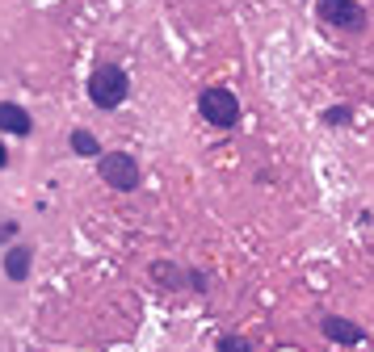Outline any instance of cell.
I'll use <instances>...</instances> for the list:
<instances>
[{
	"label": "cell",
	"instance_id": "obj_1",
	"mask_svg": "<svg viewBox=\"0 0 374 352\" xmlns=\"http://www.w3.org/2000/svg\"><path fill=\"white\" fill-rule=\"evenodd\" d=\"M97 176L118 189V193H135L143 185V172H139V160L131 151H101L97 155Z\"/></svg>",
	"mask_w": 374,
	"mask_h": 352
},
{
	"label": "cell",
	"instance_id": "obj_12",
	"mask_svg": "<svg viewBox=\"0 0 374 352\" xmlns=\"http://www.w3.org/2000/svg\"><path fill=\"white\" fill-rule=\"evenodd\" d=\"M349 118H353V109H345V105H336V109H328V114H324L328 126H345Z\"/></svg>",
	"mask_w": 374,
	"mask_h": 352
},
{
	"label": "cell",
	"instance_id": "obj_2",
	"mask_svg": "<svg viewBox=\"0 0 374 352\" xmlns=\"http://www.w3.org/2000/svg\"><path fill=\"white\" fill-rule=\"evenodd\" d=\"M127 92H131V80H127V72L114 67V63L97 67L93 76H89V101H93L97 109H118V105L127 101Z\"/></svg>",
	"mask_w": 374,
	"mask_h": 352
},
{
	"label": "cell",
	"instance_id": "obj_8",
	"mask_svg": "<svg viewBox=\"0 0 374 352\" xmlns=\"http://www.w3.org/2000/svg\"><path fill=\"white\" fill-rule=\"evenodd\" d=\"M147 273H151V281H156L160 290H181V285H186V273H181L173 260H151Z\"/></svg>",
	"mask_w": 374,
	"mask_h": 352
},
{
	"label": "cell",
	"instance_id": "obj_9",
	"mask_svg": "<svg viewBox=\"0 0 374 352\" xmlns=\"http://www.w3.org/2000/svg\"><path fill=\"white\" fill-rule=\"evenodd\" d=\"M68 143H72V155H85V160H97V155H101V143H97V134L85 131V126H76Z\"/></svg>",
	"mask_w": 374,
	"mask_h": 352
},
{
	"label": "cell",
	"instance_id": "obj_5",
	"mask_svg": "<svg viewBox=\"0 0 374 352\" xmlns=\"http://www.w3.org/2000/svg\"><path fill=\"white\" fill-rule=\"evenodd\" d=\"M324 336L332 344H366V327H358L353 319H341V314H328L324 319Z\"/></svg>",
	"mask_w": 374,
	"mask_h": 352
},
{
	"label": "cell",
	"instance_id": "obj_7",
	"mask_svg": "<svg viewBox=\"0 0 374 352\" xmlns=\"http://www.w3.org/2000/svg\"><path fill=\"white\" fill-rule=\"evenodd\" d=\"M30 268H34V252H30L26 243H13V248L4 252V277H9V281H26Z\"/></svg>",
	"mask_w": 374,
	"mask_h": 352
},
{
	"label": "cell",
	"instance_id": "obj_13",
	"mask_svg": "<svg viewBox=\"0 0 374 352\" xmlns=\"http://www.w3.org/2000/svg\"><path fill=\"white\" fill-rule=\"evenodd\" d=\"M17 231H21V226H17L13 219H0V243H13V239H17Z\"/></svg>",
	"mask_w": 374,
	"mask_h": 352
},
{
	"label": "cell",
	"instance_id": "obj_11",
	"mask_svg": "<svg viewBox=\"0 0 374 352\" xmlns=\"http://www.w3.org/2000/svg\"><path fill=\"white\" fill-rule=\"evenodd\" d=\"M215 352H252V344H248V340H240V336H219Z\"/></svg>",
	"mask_w": 374,
	"mask_h": 352
},
{
	"label": "cell",
	"instance_id": "obj_3",
	"mask_svg": "<svg viewBox=\"0 0 374 352\" xmlns=\"http://www.w3.org/2000/svg\"><path fill=\"white\" fill-rule=\"evenodd\" d=\"M198 109H202V118H206L210 126H219V131H232L235 122H240V97H235L232 88H223V84L202 88Z\"/></svg>",
	"mask_w": 374,
	"mask_h": 352
},
{
	"label": "cell",
	"instance_id": "obj_10",
	"mask_svg": "<svg viewBox=\"0 0 374 352\" xmlns=\"http://www.w3.org/2000/svg\"><path fill=\"white\" fill-rule=\"evenodd\" d=\"M186 285L193 294H206V290H210V277H206L202 268H186Z\"/></svg>",
	"mask_w": 374,
	"mask_h": 352
},
{
	"label": "cell",
	"instance_id": "obj_4",
	"mask_svg": "<svg viewBox=\"0 0 374 352\" xmlns=\"http://www.w3.org/2000/svg\"><path fill=\"white\" fill-rule=\"evenodd\" d=\"M316 9H320V21L336 26V30H349V34L366 30V9L358 0H320Z\"/></svg>",
	"mask_w": 374,
	"mask_h": 352
},
{
	"label": "cell",
	"instance_id": "obj_6",
	"mask_svg": "<svg viewBox=\"0 0 374 352\" xmlns=\"http://www.w3.org/2000/svg\"><path fill=\"white\" fill-rule=\"evenodd\" d=\"M0 131H4V134H17V138H26V134L34 131V118H30L21 105H13V101H0Z\"/></svg>",
	"mask_w": 374,
	"mask_h": 352
},
{
	"label": "cell",
	"instance_id": "obj_14",
	"mask_svg": "<svg viewBox=\"0 0 374 352\" xmlns=\"http://www.w3.org/2000/svg\"><path fill=\"white\" fill-rule=\"evenodd\" d=\"M0 168H9V147H4V138H0Z\"/></svg>",
	"mask_w": 374,
	"mask_h": 352
}]
</instances>
